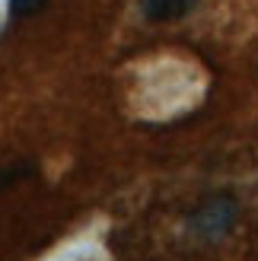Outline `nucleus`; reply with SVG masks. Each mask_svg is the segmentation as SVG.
Wrapping results in <instances>:
<instances>
[{"label": "nucleus", "mask_w": 258, "mask_h": 261, "mask_svg": "<svg viewBox=\"0 0 258 261\" xmlns=\"http://www.w3.org/2000/svg\"><path fill=\"white\" fill-rule=\"evenodd\" d=\"M233 214H236V207L229 204V198H214L201 207V214L195 217V229L201 232H208V236H217V232H223L229 223H233Z\"/></svg>", "instance_id": "f257e3e1"}, {"label": "nucleus", "mask_w": 258, "mask_h": 261, "mask_svg": "<svg viewBox=\"0 0 258 261\" xmlns=\"http://www.w3.org/2000/svg\"><path fill=\"white\" fill-rule=\"evenodd\" d=\"M195 7V0H140V13L150 22H169L178 19Z\"/></svg>", "instance_id": "f03ea898"}, {"label": "nucleus", "mask_w": 258, "mask_h": 261, "mask_svg": "<svg viewBox=\"0 0 258 261\" xmlns=\"http://www.w3.org/2000/svg\"><path fill=\"white\" fill-rule=\"evenodd\" d=\"M48 4V0H10V16H16V19H22V16H32V13H38Z\"/></svg>", "instance_id": "7ed1b4c3"}]
</instances>
